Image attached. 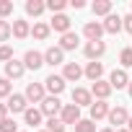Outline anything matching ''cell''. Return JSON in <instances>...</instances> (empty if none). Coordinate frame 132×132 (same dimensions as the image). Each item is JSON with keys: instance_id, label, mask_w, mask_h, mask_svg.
Instances as JSON below:
<instances>
[{"instance_id": "41", "label": "cell", "mask_w": 132, "mask_h": 132, "mask_svg": "<svg viewBox=\"0 0 132 132\" xmlns=\"http://www.w3.org/2000/svg\"><path fill=\"white\" fill-rule=\"evenodd\" d=\"M117 132H129V129H124V127H122V129H117Z\"/></svg>"}, {"instance_id": "15", "label": "cell", "mask_w": 132, "mask_h": 132, "mask_svg": "<svg viewBox=\"0 0 132 132\" xmlns=\"http://www.w3.org/2000/svg\"><path fill=\"white\" fill-rule=\"evenodd\" d=\"M49 29H54V31H60V34H68V31H70V18L65 16V13H57V16L52 18Z\"/></svg>"}, {"instance_id": "36", "label": "cell", "mask_w": 132, "mask_h": 132, "mask_svg": "<svg viewBox=\"0 0 132 132\" xmlns=\"http://www.w3.org/2000/svg\"><path fill=\"white\" fill-rule=\"evenodd\" d=\"M8 117V104H0V122Z\"/></svg>"}, {"instance_id": "40", "label": "cell", "mask_w": 132, "mask_h": 132, "mask_svg": "<svg viewBox=\"0 0 132 132\" xmlns=\"http://www.w3.org/2000/svg\"><path fill=\"white\" fill-rule=\"evenodd\" d=\"M101 132H117V129H111V127H106V129H101Z\"/></svg>"}, {"instance_id": "17", "label": "cell", "mask_w": 132, "mask_h": 132, "mask_svg": "<svg viewBox=\"0 0 132 132\" xmlns=\"http://www.w3.org/2000/svg\"><path fill=\"white\" fill-rule=\"evenodd\" d=\"M109 111H111V109H109V104H106V101H93V104H91V119H93V122H96V119L109 117Z\"/></svg>"}, {"instance_id": "10", "label": "cell", "mask_w": 132, "mask_h": 132, "mask_svg": "<svg viewBox=\"0 0 132 132\" xmlns=\"http://www.w3.org/2000/svg\"><path fill=\"white\" fill-rule=\"evenodd\" d=\"M111 91H114V88H111V83H109V80H96V83L91 86V93H93L98 101H106Z\"/></svg>"}, {"instance_id": "28", "label": "cell", "mask_w": 132, "mask_h": 132, "mask_svg": "<svg viewBox=\"0 0 132 132\" xmlns=\"http://www.w3.org/2000/svg\"><path fill=\"white\" fill-rule=\"evenodd\" d=\"M11 36H13V23L0 21V42H5V39H11Z\"/></svg>"}, {"instance_id": "27", "label": "cell", "mask_w": 132, "mask_h": 132, "mask_svg": "<svg viewBox=\"0 0 132 132\" xmlns=\"http://www.w3.org/2000/svg\"><path fill=\"white\" fill-rule=\"evenodd\" d=\"M13 96V86L8 78H0V98H11Z\"/></svg>"}, {"instance_id": "7", "label": "cell", "mask_w": 132, "mask_h": 132, "mask_svg": "<svg viewBox=\"0 0 132 132\" xmlns=\"http://www.w3.org/2000/svg\"><path fill=\"white\" fill-rule=\"evenodd\" d=\"M26 104H29V98H26L23 93H13V96L8 98V111H13V114H23V111L29 109Z\"/></svg>"}, {"instance_id": "38", "label": "cell", "mask_w": 132, "mask_h": 132, "mask_svg": "<svg viewBox=\"0 0 132 132\" xmlns=\"http://www.w3.org/2000/svg\"><path fill=\"white\" fill-rule=\"evenodd\" d=\"M127 91H129V98H132V80H129V86H127Z\"/></svg>"}, {"instance_id": "1", "label": "cell", "mask_w": 132, "mask_h": 132, "mask_svg": "<svg viewBox=\"0 0 132 132\" xmlns=\"http://www.w3.org/2000/svg\"><path fill=\"white\" fill-rule=\"evenodd\" d=\"M42 114L49 117V119H54L57 114H62V104H60V98H57V96H47V98L42 101Z\"/></svg>"}, {"instance_id": "12", "label": "cell", "mask_w": 132, "mask_h": 132, "mask_svg": "<svg viewBox=\"0 0 132 132\" xmlns=\"http://www.w3.org/2000/svg\"><path fill=\"white\" fill-rule=\"evenodd\" d=\"M73 104L75 106H91L93 104V93L86 88H73Z\"/></svg>"}, {"instance_id": "33", "label": "cell", "mask_w": 132, "mask_h": 132, "mask_svg": "<svg viewBox=\"0 0 132 132\" xmlns=\"http://www.w3.org/2000/svg\"><path fill=\"white\" fill-rule=\"evenodd\" d=\"M13 13V3H11V0H0V16H11Z\"/></svg>"}, {"instance_id": "9", "label": "cell", "mask_w": 132, "mask_h": 132, "mask_svg": "<svg viewBox=\"0 0 132 132\" xmlns=\"http://www.w3.org/2000/svg\"><path fill=\"white\" fill-rule=\"evenodd\" d=\"M23 65H26L29 70H39L42 65H44V54L36 52V49H29V52L23 54Z\"/></svg>"}, {"instance_id": "23", "label": "cell", "mask_w": 132, "mask_h": 132, "mask_svg": "<svg viewBox=\"0 0 132 132\" xmlns=\"http://www.w3.org/2000/svg\"><path fill=\"white\" fill-rule=\"evenodd\" d=\"M31 34V26H29V21H13V36H18V39H26Z\"/></svg>"}, {"instance_id": "29", "label": "cell", "mask_w": 132, "mask_h": 132, "mask_svg": "<svg viewBox=\"0 0 132 132\" xmlns=\"http://www.w3.org/2000/svg\"><path fill=\"white\" fill-rule=\"evenodd\" d=\"M47 132H65V122L57 119V117L49 119V122H47Z\"/></svg>"}, {"instance_id": "5", "label": "cell", "mask_w": 132, "mask_h": 132, "mask_svg": "<svg viewBox=\"0 0 132 132\" xmlns=\"http://www.w3.org/2000/svg\"><path fill=\"white\" fill-rule=\"evenodd\" d=\"M44 88H47V91H49L52 96H60V93L65 91V78H62V75H54V73H52V75H49V78L44 80Z\"/></svg>"}, {"instance_id": "21", "label": "cell", "mask_w": 132, "mask_h": 132, "mask_svg": "<svg viewBox=\"0 0 132 132\" xmlns=\"http://www.w3.org/2000/svg\"><path fill=\"white\" fill-rule=\"evenodd\" d=\"M42 109H26L23 111V122L26 124H31V127H36V124H42Z\"/></svg>"}, {"instance_id": "14", "label": "cell", "mask_w": 132, "mask_h": 132, "mask_svg": "<svg viewBox=\"0 0 132 132\" xmlns=\"http://www.w3.org/2000/svg\"><path fill=\"white\" fill-rule=\"evenodd\" d=\"M124 29V18H119V16H106V21H104V31L106 34H119Z\"/></svg>"}, {"instance_id": "13", "label": "cell", "mask_w": 132, "mask_h": 132, "mask_svg": "<svg viewBox=\"0 0 132 132\" xmlns=\"http://www.w3.org/2000/svg\"><path fill=\"white\" fill-rule=\"evenodd\" d=\"M86 70L80 68L78 62H65V70H62V78L65 80H80V75H83Z\"/></svg>"}, {"instance_id": "26", "label": "cell", "mask_w": 132, "mask_h": 132, "mask_svg": "<svg viewBox=\"0 0 132 132\" xmlns=\"http://www.w3.org/2000/svg\"><path fill=\"white\" fill-rule=\"evenodd\" d=\"M75 132H96V122L93 119H80L75 124Z\"/></svg>"}, {"instance_id": "2", "label": "cell", "mask_w": 132, "mask_h": 132, "mask_svg": "<svg viewBox=\"0 0 132 132\" xmlns=\"http://www.w3.org/2000/svg\"><path fill=\"white\" fill-rule=\"evenodd\" d=\"M60 119H62L65 124H78V122H80V106H75V104H65Z\"/></svg>"}, {"instance_id": "30", "label": "cell", "mask_w": 132, "mask_h": 132, "mask_svg": "<svg viewBox=\"0 0 132 132\" xmlns=\"http://www.w3.org/2000/svg\"><path fill=\"white\" fill-rule=\"evenodd\" d=\"M119 62L124 65V68H132V47L122 49V54H119Z\"/></svg>"}, {"instance_id": "25", "label": "cell", "mask_w": 132, "mask_h": 132, "mask_svg": "<svg viewBox=\"0 0 132 132\" xmlns=\"http://www.w3.org/2000/svg\"><path fill=\"white\" fill-rule=\"evenodd\" d=\"M49 31H52V29H49L47 23H34V29H31L34 39H47V36H49Z\"/></svg>"}, {"instance_id": "19", "label": "cell", "mask_w": 132, "mask_h": 132, "mask_svg": "<svg viewBox=\"0 0 132 132\" xmlns=\"http://www.w3.org/2000/svg\"><path fill=\"white\" fill-rule=\"evenodd\" d=\"M78 42H80V39H78V34H75V31H68V34H62V39H60V49H62V52L75 49V47H78Z\"/></svg>"}, {"instance_id": "18", "label": "cell", "mask_w": 132, "mask_h": 132, "mask_svg": "<svg viewBox=\"0 0 132 132\" xmlns=\"http://www.w3.org/2000/svg\"><path fill=\"white\" fill-rule=\"evenodd\" d=\"M23 70H26V65H23V62L11 60V62L5 65V78H8V80H11V78H21V75H23Z\"/></svg>"}, {"instance_id": "11", "label": "cell", "mask_w": 132, "mask_h": 132, "mask_svg": "<svg viewBox=\"0 0 132 132\" xmlns=\"http://www.w3.org/2000/svg\"><path fill=\"white\" fill-rule=\"evenodd\" d=\"M65 62V52L60 49V47H49L47 52H44V65H62Z\"/></svg>"}, {"instance_id": "32", "label": "cell", "mask_w": 132, "mask_h": 132, "mask_svg": "<svg viewBox=\"0 0 132 132\" xmlns=\"http://www.w3.org/2000/svg\"><path fill=\"white\" fill-rule=\"evenodd\" d=\"M47 8L57 16V13H62V8H65V0H49V3H47Z\"/></svg>"}, {"instance_id": "20", "label": "cell", "mask_w": 132, "mask_h": 132, "mask_svg": "<svg viewBox=\"0 0 132 132\" xmlns=\"http://www.w3.org/2000/svg\"><path fill=\"white\" fill-rule=\"evenodd\" d=\"M101 75H104V65H101V62H88V65H86V78H88V80L96 83V80H101Z\"/></svg>"}, {"instance_id": "34", "label": "cell", "mask_w": 132, "mask_h": 132, "mask_svg": "<svg viewBox=\"0 0 132 132\" xmlns=\"http://www.w3.org/2000/svg\"><path fill=\"white\" fill-rule=\"evenodd\" d=\"M0 60L8 65V62L13 60V49H11V47H0Z\"/></svg>"}, {"instance_id": "35", "label": "cell", "mask_w": 132, "mask_h": 132, "mask_svg": "<svg viewBox=\"0 0 132 132\" xmlns=\"http://www.w3.org/2000/svg\"><path fill=\"white\" fill-rule=\"evenodd\" d=\"M124 29L132 34V13H129V16H124Z\"/></svg>"}, {"instance_id": "6", "label": "cell", "mask_w": 132, "mask_h": 132, "mask_svg": "<svg viewBox=\"0 0 132 132\" xmlns=\"http://www.w3.org/2000/svg\"><path fill=\"white\" fill-rule=\"evenodd\" d=\"M44 91H47V88H44L42 83H29V86H26V93H23V96H26L29 101H34V104H42V101L47 98V96H44Z\"/></svg>"}, {"instance_id": "37", "label": "cell", "mask_w": 132, "mask_h": 132, "mask_svg": "<svg viewBox=\"0 0 132 132\" xmlns=\"http://www.w3.org/2000/svg\"><path fill=\"white\" fill-rule=\"evenodd\" d=\"M70 5H73V8H75V11H78V8H83V5H86V3H83V0H70Z\"/></svg>"}, {"instance_id": "4", "label": "cell", "mask_w": 132, "mask_h": 132, "mask_svg": "<svg viewBox=\"0 0 132 132\" xmlns=\"http://www.w3.org/2000/svg\"><path fill=\"white\" fill-rule=\"evenodd\" d=\"M83 52H86V57L91 62H98V57H104V52H106V44L104 42H88Z\"/></svg>"}, {"instance_id": "42", "label": "cell", "mask_w": 132, "mask_h": 132, "mask_svg": "<svg viewBox=\"0 0 132 132\" xmlns=\"http://www.w3.org/2000/svg\"><path fill=\"white\" fill-rule=\"evenodd\" d=\"M42 132H47V129H42Z\"/></svg>"}, {"instance_id": "22", "label": "cell", "mask_w": 132, "mask_h": 132, "mask_svg": "<svg viewBox=\"0 0 132 132\" xmlns=\"http://www.w3.org/2000/svg\"><path fill=\"white\" fill-rule=\"evenodd\" d=\"M44 8H47V3H42V0H26V13L29 16H42L44 13Z\"/></svg>"}, {"instance_id": "16", "label": "cell", "mask_w": 132, "mask_h": 132, "mask_svg": "<svg viewBox=\"0 0 132 132\" xmlns=\"http://www.w3.org/2000/svg\"><path fill=\"white\" fill-rule=\"evenodd\" d=\"M109 83H111V88H127V86H129V78H127V73L119 68V70H114V73L109 75Z\"/></svg>"}, {"instance_id": "31", "label": "cell", "mask_w": 132, "mask_h": 132, "mask_svg": "<svg viewBox=\"0 0 132 132\" xmlns=\"http://www.w3.org/2000/svg\"><path fill=\"white\" fill-rule=\"evenodd\" d=\"M0 132H18V129H16V122H13L11 117H5L3 122H0Z\"/></svg>"}, {"instance_id": "39", "label": "cell", "mask_w": 132, "mask_h": 132, "mask_svg": "<svg viewBox=\"0 0 132 132\" xmlns=\"http://www.w3.org/2000/svg\"><path fill=\"white\" fill-rule=\"evenodd\" d=\"M127 129H129V132H132V117H129V122H127Z\"/></svg>"}, {"instance_id": "3", "label": "cell", "mask_w": 132, "mask_h": 132, "mask_svg": "<svg viewBox=\"0 0 132 132\" xmlns=\"http://www.w3.org/2000/svg\"><path fill=\"white\" fill-rule=\"evenodd\" d=\"M83 34H86V39H88V42H101L104 23H98V21H88V23L83 26Z\"/></svg>"}, {"instance_id": "24", "label": "cell", "mask_w": 132, "mask_h": 132, "mask_svg": "<svg viewBox=\"0 0 132 132\" xmlns=\"http://www.w3.org/2000/svg\"><path fill=\"white\" fill-rule=\"evenodd\" d=\"M91 8L96 16H111V0H96Z\"/></svg>"}, {"instance_id": "8", "label": "cell", "mask_w": 132, "mask_h": 132, "mask_svg": "<svg viewBox=\"0 0 132 132\" xmlns=\"http://www.w3.org/2000/svg\"><path fill=\"white\" fill-rule=\"evenodd\" d=\"M127 122H129V114H127L124 106H114V109L109 111V124H114V127L122 129V124H127Z\"/></svg>"}]
</instances>
